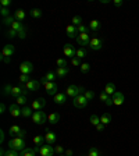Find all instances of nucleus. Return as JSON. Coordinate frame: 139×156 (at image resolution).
<instances>
[{"label": "nucleus", "instance_id": "obj_10", "mask_svg": "<svg viewBox=\"0 0 139 156\" xmlns=\"http://www.w3.org/2000/svg\"><path fill=\"white\" fill-rule=\"evenodd\" d=\"M33 71V64L31 62H24L21 63V66H19V73L21 74H28L31 75V73Z\"/></svg>", "mask_w": 139, "mask_h": 156}, {"label": "nucleus", "instance_id": "obj_58", "mask_svg": "<svg viewBox=\"0 0 139 156\" xmlns=\"http://www.w3.org/2000/svg\"><path fill=\"white\" fill-rule=\"evenodd\" d=\"M0 155H1V156H6V150L3 149V148L0 149Z\"/></svg>", "mask_w": 139, "mask_h": 156}, {"label": "nucleus", "instance_id": "obj_16", "mask_svg": "<svg viewBox=\"0 0 139 156\" xmlns=\"http://www.w3.org/2000/svg\"><path fill=\"white\" fill-rule=\"evenodd\" d=\"M65 34H67V36L68 38H72V39H75L78 36V31H76V27L72 24H68L65 27Z\"/></svg>", "mask_w": 139, "mask_h": 156}, {"label": "nucleus", "instance_id": "obj_54", "mask_svg": "<svg viewBox=\"0 0 139 156\" xmlns=\"http://www.w3.org/2000/svg\"><path fill=\"white\" fill-rule=\"evenodd\" d=\"M104 127H106V125H104V124H101V123H99V124L96 125L95 128H96V130H97V131H103V130H104Z\"/></svg>", "mask_w": 139, "mask_h": 156}, {"label": "nucleus", "instance_id": "obj_20", "mask_svg": "<svg viewBox=\"0 0 139 156\" xmlns=\"http://www.w3.org/2000/svg\"><path fill=\"white\" fill-rule=\"evenodd\" d=\"M60 113H57V112H53V113H50L49 116H47V121L50 123V124H57L58 121H60Z\"/></svg>", "mask_w": 139, "mask_h": 156}, {"label": "nucleus", "instance_id": "obj_27", "mask_svg": "<svg viewBox=\"0 0 139 156\" xmlns=\"http://www.w3.org/2000/svg\"><path fill=\"white\" fill-rule=\"evenodd\" d=\"M110 121H111V116H110V113H103L100 116V123L104 125H108L110 124Z\"/></svg>", "mask_w": 139, "mask_h": 156}, {"label": "nucleus", "instance_id": "obj_4", "mask_svg": "<svg viewBox=\"0 0 139 156\" xmlns=\"http://www.w3.org/2000/svg\"><path fill=\"white\" fill-rule=\"evenodd\" d=\"M40 84L44 87V89H46V92H47V95H50V96H54L56 94H58L57 92V84L56 82H49V81H46L44 78H42L40 80Z\"/></svg>", "mask_w": 139, "mask_h": 156}, {"label": "nucleus", "instance_id": "obj_56", "mask_svg": "<svg viewBox=\"0 0 139 156\" xmlns=\"http://www.w3.org/2000/svg\"><path fill=\"white\" fill-rule=\"evenodd\" d=\"M0 142H4V131H0Z\"/></svg>", "mask_w": 139, "mask_h": 156}, {"label": "nucleus", "instance_id": "obj_45", "mask_svg": "<svg viewBox=\"0 0 139 156\" xmlns=\"http://www.w3.org/2000/svg\"><path fill=\"white\" fill-rule=\"evenodd\" d=\"M6 36L7 38H15V36H18V32L17 31H14V29H11V28H8V31H7V34H6Z\"/></svg>", "mask_w": 139, "mask_h": 156}, {"label": "nucleus", "instance_id": "obj_39", "mask_svg": "<svg viewBox=\"0 0 139 156\" xmlns=\"http://www.w3.org/2000/svg\"><path fill=\"white\" fill-rule=\"evenodd\" d=\"M88 156H100V152H99L97 148L90 146V148H89V152H88Z\"/></svg>", "mask_w": 139, "mask_h": 156}, {"label": "nucleus", "instance_id": "obj_55", "mask_svg": "<svg viewBox=\"0 0 139 156\" xmlns=\"http://www.w3.org/2000/svg\"><path fill=\"white\" fill-rule=\"evenodd\" d=\"M4 112H6V105H4V103H1V105H0V113L3 114Z\"/></svg>", "mask_w": 139, "mask_h": 156}, {"label": "nucleus", "instance_id": "obj_13", "mask_svg": "<svg viewBox=\"0 0 139 156\" xmlns=\"http://www.w3.org/2000/svg\"><path fill=\"white\" fill-rule=\"evenodd\" d=\"M111 98H113V103L115 105V106H121V105H124V100H125V98H124V94H122V92H120V91H115V94H114Z\"/></svg>", "mask_w": 139, "mask_h": 156}, {"label": "nucleus", "instance_id": "obj_1", "mask_svg": "<svg viewBox=\"0 0 139 156\" xmlns=\"http://www.w3.org/2000/svg\"><path fill=\"white\" fill-rule=\"evenodd\" d=\"M8 149H14V150H18V152H22L25 149V139L22 138H11L8 141Z\"/></svg>", "mask_w": 139, "mask_h": 156}, {"label": "nucleus", "instance_id": "obj_8", "mask_svg": "<svg viewBox=\"0 0 139 156\" xmlns=\"http://www.w3.org/2000/svg\"><path fill=\"white\" fill-rule=\"evenodd\" d=\"M63 52H64V56L65 57H68V59H74V57H76V50L75 48L72 46V45H70V43H65L64 45V48H63Z\"/></svg>", "mask_w": 139, "mask_h": 156}, {"label": "nucleus", "instance_id": "obj_15", "mask_svg": "<svg viewBox=\"0 0 139 156\" xmlns=\"http://www.w3.org/2000/svg\"><path fill=\"white\" fill-rule=\"evenodd\" d=\"M44 139H46V144L47 145H54L56 144V141H57V135L53 131L47 130L46 134H44Z\"/></svg>", "mask_w": 139, "mask_h": 156}, {"label": "nucleus", "instance_id": "obj_40", "mask_svg": "<svg viewBox=\"0 0 139 156\" xmlns=\"http://www.w3.org/2000/svg\"><path fill=\"white\" fill-rule=\"evenodd\" d=\"M71 22H72V25H75V27H79V25L82 24V18H81L79 15H74L72 20H71Z\"/></svg>", "mask_w": 139, "mask_h": 156}, {"label": "nucleus", "instance_id": "obj_34", "mask_svg": "<svg viewBox=\"0 0 139 156\" xmlns=\"http://www.w3.org/2000/svg\"><path fill=\"white\" fill-rule=\"evenodd\" d=\"M14 21H15V18H14L13 15H10V17H7V18H3V25H6V27H10V28H11V25H13Z\"/></svg>", "mask_w": 139, "mask_h": 156}, {"label": "nucleus", "instance_id": "obj_37", "mask_svg": "<svg viewBox=\"0 0 139 156\" xmlns=\"http://www.w3.org/2000/svg\"><path fill=\"white\" fill-rule=\"evenodd\" d=\"M86 50L83 49V48H79V49H76V57L81 60V59H83V57H86Z\"/></svg>", "mask_w": 139, "mask_h": 156}, {"label": "nucleus", "instance_id": "obj_19", "mask_svg": "<svg viewBox=\"0 0 139 156\" xmlns=\"http://www.w3.org/2000/svg\"><path fill=\"white\" fill-rule=\"evenodd\" d=\"M39 149H40L39 146H35V148H25L22 152H19V156H35Z\"/></svg>", "mask_w": 139, "mask_h": 156}, {"label": "nucleus", "instance_id": "obj_51", "mask_svg": "<svg viewBox=\"0 0 139 156\" xmlns=\"http://www.w3.org/2000/svg\"><path fill=\"white\" fill-rule=\"evenodd\" d=\"M0 4H1V7H8L11 4V0H1Z\"/></svg>", "mask_w": 139, "mask_h": 156}, {"label": "nucleus", "instance_id": "obj_23", "mask_svg": "<svg viewBox=\"0 0 139 156\" xmlns=\"http://www.w3.org/2000/svg\"><path fill=\"white\" fill-rule=\"evenodd\" d=\"M103 92H106L108 96H113V95L115 94V85H114L113 82H108L107 85L104 87V91H103Z\"/></svg>", "mask_w": 139, "mask_h": 156}, {"label": "nucleus", "instance_id": "obj_7", "mask_svg": "<svg viewBox=\"0 0 139 156\" xmlns=\"http://www.w3.org/2000/svg\"><path fill=\"white\" fill-rule=\"evenodd\" d=\"M88 102L89 100L86 99L83 95H79V96L74 98V100H72V103H74V106H75L76 109H85V107L88 106Z\"/></svg>", "mask_w": 139, "mask_h": 156}, {"label": "nucleus", "instance_id": "obj_28", "mask_svg": "<svg viewBox=\"0 0 139 156\" xmlns=\"http://www.w3.org/2000/svg\"><path fill=\"white\" fill-rule=\"evenodd\" d=\"M33 109H32L31 106H24L22 107V117H32V114H33V112H32Z\"/></svg>", "mask_w": 139, "mask_h": 156}, {"label": "nucleus", "instance_id": "obj_48", "mask_svg": "<svg viewBox=\"0 0 139 156\" xmlns=\"http://www.w3.org/2000/svg\"><path fill=\"white\" fill-rule=\"evenodd\" d=\"M99 99H100V100H103V102L106 103V102H107V100L110 99V96H108V95L106 94V92H101V94L99 95Z\"/></svg>", "mask_w": 139, "mask_h": 156}, {"label": "nucleus", "instance_id": "obj_47", "mask_svg": "<svg viewBox=\"0 0 139 156\" xmlns=\"http://www.w3.org/2000/svg\"><path fill=\"white\" fill-rule=\"evenodd\" d=\"M71 63H72V66H74V67H81V64H82L81 60H79L78 57H74V59L71 60Z\"/></svg>", "mask_w": 139, "mask_h": 156}, {"label": "nucleus", "instance_id": "obj_6", "mask_svg": "<svg viewBox=\"0 0 139 156\" xmlns=\"http://www.w3.org/2000/svg\"><path fill=\"white\" fill-rule=\"evenodd\" d=\"M90 35L89 34H78V36L75 38L76 43L79 45L81 48H83V46H89V43H90Z\"/></svg>", "mask_w": 139, "mask_h": 156}, {"label": "nucleus", "instance_id": "obj_22", "mask_svg": "<svg viewBox=\"0 0 139 156\" xmlns=\"http://www.w3.org/2000/svg\"><path fill=\"white\" fill-rule=\"evenodd\" d=\"M14 18H15V21H24L25 20V11L22 10V8H18V10H15V13H14Z\"/></svg>", "mask_w": 139, "mask_h": 156}, {"label": "nucleus", "instance_id": "obj_53", "mask_svg": "<svg viewBox=\"0 0 139 156\" xmlns=\"http://www.w3.org/2000/svg\"><path fill=\"white\" fill-rule=\"evenodd\" d=\"M17 137H18V138H22V139H24V138L26 137V131H25V130H21V131H19V134L17 135Z\"/></svg>", "mask_w": 139, "mask_h": 156}, {"label": "nucleus", "instance_id": "obj_59", "mask_svg": "<svg viewBox=\"0 0 139 156\" xmlns=\"http://www.w3.org/2000/svg\"><path fill=\"white\" fill-rule=\"evenodd\" d=\"M58 156H64V155H58Z\"/></svg>", "mask_w": 139, "mask_h": 156}, {"label": "nucleus", "instance_id": "obj_38", "mask_svg": "<svg viewBox=\"0 0 139 156\" xmlns=\"http://www.w3.org/2000/svg\"><path fill=\"white\" fill-rule=\"evenodd\" d=\"M76 31H78V34H88L89 27H86L85 24H81L79 27H76Z\"/></svg>", "mask_w": 139, "mask_h": 156}, {"label": "nucleus", "instance_id": "obj_24", "mask_svg": "<svg viewBox=\"0 0 139 156\" xmlns=\"http://www.w3.org/2000/svg\"><path fill=\"white\" fill-rule=\"evenodd\" d=\"M19 131H21V128H19V125H17V124H14V125H11L10 128H8V135H11V137H17L19 134Z\"/></svg>", "mask_w": 139, "mask_h": 156}, {"label": "nucleus", "instance_id": "obj_14", "mask_svg": "<svg viewBox=\"0 0 139 156\" xmlns=\"http://www.w3.org/2000/svg\"><path fill=\"white\" fill-rule=\"evenodd\" d=\"M22 109H19V106L17 105V103H13V105H10L8 106V112H10V114L13 116V117H19V116H22V112H21Z\"/></svg>", "mask_w": 139, "mask_h": 156}, {"label": "nucleus", "instance_id": "obj_41", "mask_svg": "<svg viewBox=\"0 0 139 156\" xmlns=\"http://www.w3.org/2000/svg\"><path fill=\"white\" fill-rule=\"evenodd\" d=\"M56 64H57V67L64 69V67H67V60H65V59H57V60H56Z\"/></svg>", "mask_w": 139, "mask_h": 156}, {"label": "nucleus", "instance_id": "obj_12", "mask_svg": "<svg viewBox=\"0 0 139 156\" xmlns=\"http://www.w3.org/2000/svg\"><path fill=\"white\" fill-rule=\"evenodd\" d=\"M39 152H40V155L42 156H53L54 153H56V150H54V148L51 146V145H42L40 146V149H39Z\"/></svg>", "mask_w": 139, "mask_h": 156}, {"label": "nucleus", "instance_id": "obj_11", "mask_svg": "<svg viewBox=\"0 0 139 156\" xmlns=\"http://www.w3.org/2000/svg\"><path fill=\"white\" fill-rule=\"evenodd\" d=\"M89 48L92 50H100L103 48V41H101L100 38L97 36H93L90 39V43H89Z\"/></svg>", "mask_w": 139, "mask_h": 156}, {"label": "nucleus", "instance_id": "obj_50", "mask_svg": "<svg viewBox=\"0 0 139 156\" xmlns=\"http://www.w3.org/2000/svg\"><path fill=\"white\" fill-rule=\"evenodd\" d=\"M54 150H56V153H58V155H63V146H60V145H57V146H54Z\"/></svg>", "mask_w": 139, "mask_h": 156}, {"label": "nucleus", "instance_id": "obj_46", "mask_svg": "<svg viewBox=\"0 0 139 156\" xmlns=\"http://www.w3.org/2000/svg\"><path fill=\"white\" fill-rule=\"evenodd\" d=\"M6 156H19V152L14 149H8L6 150Z\"/></svg>", "mask_w": 139, "mask_h": 156}, {"label": "nucleus", "instance_id": "obj_2", "mask_svg": "<svg viewBox=\"0 0 139 156\" xmlns=\"http://www.w3.org/2000/svg\"><path fill=\"white\" fill-rule=\"evenodd\" d=\"M85 88L83 87H76V85H70L67 89H65V92L64 94L67 95V96H70V98H76V96H79V95H83L85 94Z\"/></svg>", "mask_w": 139, "mask_h": 156}, {"label": "nucleus", "instance_id": "obj_17", "mask_svg": "<svg viewBox=\"0 0 139 156\" xmlns=\"http://www.w3.org/2000/svg\"><path fill=\"white\" fill-rule=\"evenodd\" d=\"M39 87H40V81H38V80H31L29 82H26L25 84V88L28 89V91H31V92L38 91Z\"/></svg>", "mask_w": 139, "mask_h": 156}, {"label": "nucleus", "instance_id": "obj_30", "mask_svg": "<svg viewBox=\"0 0 139 156\" xmlns=\"http://www.w3.org/2000/svg\"><path fill=\"white\" fill-rule=\"evenodd\" d=\"M26 102H28V99H26L25 95H22V96H18V98L15 99V103H17L18 106H26Z\"/></svg>", "mask_w": 139, "mask_h": 156}, {"label": "nucleus", "instance_id": "obj_60", "mask_svg": "<svg viewBox=\"0 0 139 156\" xmlns=\"http://www.w3.org/2000/svg\"><path fill=\"white\" fill-rule=\"evenodd\" d=\"M86 156H88V155H86Z\"/></svg>", "mask_w": 139, "mask_h": 156}, {"label": "nucleus", "instance_id": "obj_42", "mask_svg": "<svg viewBox=\"0 0 139 156\" xmlns=\"http://www.w3.org/2000/svg\"><path fill=\"white\" fill-rule=\"evenodd\" d=\"M83 96H85L88 100H92V99H95V92H93V91H90V89H88V91H85Z\"/></svg>", "mask_w": 139, "mask_h": 156}, {"label": "nucleus", "instance_id": "obj_49", "mask_svg": "<svg viewBox=\"0 0 139 156\" xmlns=\"http://www.w3.org/2000/svg\"><path fill=\"white\" fill-rule=\"evenodd\" d=\"M18 38L19 39H25L26 38V28H24V29H21V31L18 32Z\"/></svg>", "mask_w": 139, "mask_h": 156}, {"label": "nucleus", "instance_id": "obj_29", "mask_svg": "<svg viewBox=\"0 0 139 156\" xmlns=\"http://www.w3.org/2000/svg\"><path fill=\"white\" fill-rule=\"evenodd\" d=\"M43 78L46 80V81H49V82H54V80L57 78V75H56L54 71H47V73L44 74Z\"/></svg>", "mask_w": 139, "mask_h": 156}, {"label": "nucleus", "instance_id": "obj_18", "mask_svg": "<svg viewBox=\"0 0 139 156\" xmlns=\"http://www.w3.org/2000/svg\"><path fill=\"white\" fill-rule=\"evenodd\" d=\"M53 100H54V103L57 105H64L65 102H67V95L63 94V92H58L53 96Z\"/></svg>", "mask_w": 139, "mask_h": 156}, {"label": "nucleus", "instance_id": "obj_35", "mask_svg": "<svg viewBox=\"0 0 139 156\" xmlns=\"http://www.w3.org/2000/svg\"><path fill=\"white\" fill-rule=\"evenodd\" d=\"M19 82H21V84H24V85H25L26 82H29L31 81V75H28V74H19Z\"/></svg>", "mask_w": 139, "mask_h": 156}, {"label": "nucleus", "instance_id": "obj_52", "mask_svg": "<svg viewBox=\"0 0 139 156\" xmlns=\"http://www.w3.org/2000/svg\"><path fill=\"white\" fill-rule=\"evenodd\" d=\"M113 3H114V6L115 7H121L122 4H124V1H122V0H114Z\"/></svg>", "mask_w": 139, "mask_h": 156}, {"label": "nucleus", "instance_id": "obj_3", "mask_svg": "<svg viewBox=\"0 0 139 156\" xmlns=\"http://www.w3.org/2000/svg\"><path fill=\"white\" fill-rule=\"evenodd\" d=\"M14 50H15L14 45H6L3 48V50H1V62L8 64L10 63V56H13Z\"/></svg>", "mask_w": 139, "mask_h": 156}, {"label": "nucleus", "instance_id": "obj_33", "mask_svg": "<svg viewBox=\"0 0 139 156\" xmlns=\"http://www.w3.org/2000/svg\"><path fill=\"white\" fill-rule=\"evenodd\" d=\"M13 88L14 87H11L10 84H6L4 87H3V95H8V96H11V92H13Z\"/></svg>", "mask_w": 139, "mask_h": 156}, {"label": "nucleus", "instance_id": "obj_25", "mask_svg": "<svg viewBox=\"0 0 139 156\" xmlns=\"http://www.w3.org/2000/svg\"><path fill=\"white\" fill-rule=\"evenodd\" d=\"M46 142V139H44V135H35L33 137V144H35V146H42V145Z\"/></svg>", "mask_w": 139, "mask_h": 156}, {"label": "nucleus", "instance_id": "obj_36", "mask_svg": "<svg viewBox=\"0 0 139 156\" xmlns=\"http://www.w3.org/2000/svg\"><path fill=\"white\" fill-rule=\"evenodd\" d=\"M31 17L32 18H40V17H42V10H39V8L31 10Z\"/></svg>", "mask_w": 139, "mask_h": 156}, {"label": "nucleus", "instance_id": "obj_32", "mask_svg": "<svg viewBox=\"0 0 139 156\" xmlns=\"http://www.w3.org/2000/svg\"><path fill=\"white\" fill-rule=\"evenodd\" d=\"M25 27L22 25V22H19V21H14L13 22V25H11V29H14V31H17V32H19L21 29H24Z\"/></svg>", "mask_w": 139, "mask_h": 156}, {"label": "nucleus", "instance_id": "obj_9", "mask_svg": "<svg viewBox=\"0 0 139 156\" xmlns=\"http://www.w3.org/2000/svg\"><path fill=\"white\" fill-rule=\"evenodd\" d=\"M44 106H46V100H44L43 98H38V99H35L31 102V107L33 109V112L42 110Z\"/></svg>", "mask_w": 139, "mask_h": 156}, {"label": "nucleus", "instance_id": "obj_5", "mask_svg": "<svg viewBox=\"0 0 139 156\" xmlns=\"http://www.w3.org/2000/svg\"><path fill=\"white\" fill-rule=\"evenodd\" d=\"M32 121L38 125H43L44 123L47 121V116H46V113L42 112V110L33 112V114H32Z\"/></svg>", "mask_w": 139, "mask_h": 156}, {"label": "nucleus", "instance_id": "obj_43", "mask_svg": "<svg viewBox=\"0 0 139 156\" xmlns=\"http://www.w3.org/2000/svg\"><path fill=\"white\" fill-rule=\"evenodd\" d=\"M79 69H81V71H82L83 74H86V73L90 71V64H88V63H82Z\"/></svg>", "mask_w": 139, "mask_h": 156}, {"label": "nucleus", "instance_id": "obj_31", "mask_svg": "<svg viewBox=\"0 0 139 156\" xmlns=\"http://www.w3.org/2000/svg\"><path fill=\"white\" fill-rule=\"evenodd\" d=\"M89 123H90L92 125H95V127H96V125L100 123V117H99L97 114H92V116L89 117Z\"/></svg>", "mask_w": 139, "mask_h": 156}, {"label": "nucleus", "instance_id": "obj_57", "mask_svg": "<svg viewBox=\"0 0 139 156\" xmlns=\"http://www.w3.org/2000/svg\"><path fill=\"white\" fill-rule=\"evenodd\" d=\"M72 155H74V152H72V150H71V149L65 150V156H72Z\"/></svg>", "mask_w": 139, "mask_h": 156}, {"label": "nucleus", "instance_id": "obj_26", "mask_svg": "<svg viewBox=\"0 0 139 156\" xmlns=\"http://www.w3.org/2000/svg\"><path fill=\"white\" fill-rule=\"evenodd\" d=\"M54 73H56L57 78H64L65 75L68 74V69H67V67H64V69H60V67H57Z\"/></svg>", "mask_w": 139, "mask_h": 156}, {"label": "nucleus", "instance_id": "obj_21", "mask_svg": "<svg viewBox=\"0 0 139 156\" xmlns=\"http://www.w3.org/2000/svg\"><path fill=\"white\" fill-rule=\"evenodd\" d=\"M89 31L92 32H97L100 29V21H97V20H92L90 22H89Z\"/></svg>", "mask_w": 139, "mask_h": 156}, {"label": "nucleus", "instance_id": "obj_44", "mask_svg": "<svg viewBox=\"0 0 139 156\" xmlns=\"http://www.w3.org/2000/svg\"><path fill=\"white\" fill-rule=\"evenodd\" d=\"M10 10H8V7H1L0 8V14L3 15V18H7V17H10Z\"/></svg>", "mask_w": 139, "mask_h": 156}]
</instances>
